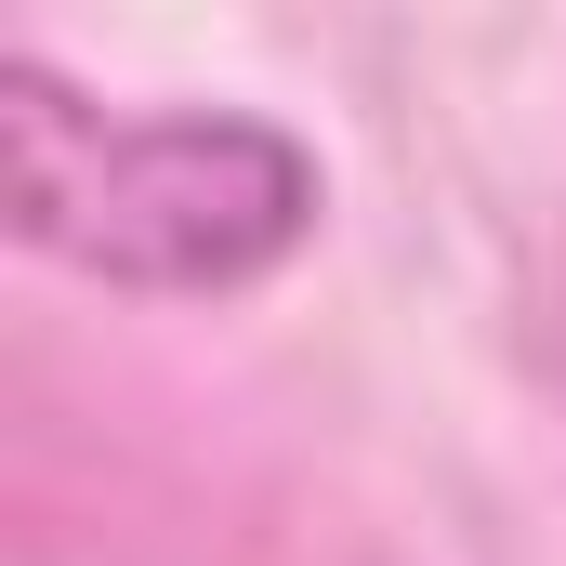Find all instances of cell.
Wrapping results in <instances>:
<instances>
[{
    "label": "cell",
    "instance_id": "6da1fadb",
    "mask_svg": "<svg viewBox=\"0 0 566 566\" xmlns=\"http://www.w3.org/2000/svg\"><path fill=\"white\" fill-rule=\"evenodd\" d=\"M0 198L13 238L106 290H251L316 224V158L238 106H93L40 53H0Z\"/></svg>",
    "mask_w": 566,
    "mask_h": 566
}]
</instances>
